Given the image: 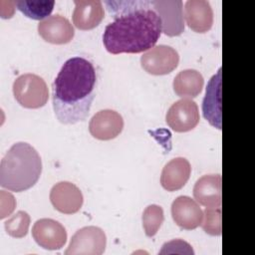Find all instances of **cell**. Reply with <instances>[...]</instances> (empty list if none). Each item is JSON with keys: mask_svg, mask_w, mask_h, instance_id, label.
<instances>
[{"mask_svg": "<svg viewBox=\"0 0 255 255\" xmlns=\"http://www.w3.org/2000/svg\"><path fill=\"white\" fill-rule=\"evenodd\" d=\"M112 5L110 2H106ZM111 6L116 18L105 28L103 43L111 54H136L154 47L162 32L161 21L148 1H126L127 7Z\"/></svg>", "mask_w": 255, "mask_h": 255, "instance_id": "obj_1", "label": "cell"}, {"mask_svg": "<svg viewBox=\"0 0 255 255\" xmlns=\"http://www.w3.org/2000/svg\"><path fill=\"white\" fill-rule=\"evenodd\" d=\"M97 86L96 69L83 57L67 60L52 84L56 118L65 125L85 121L89 116Z\"/></svg>", "mask_w": 255, "mask_h": 255, "instance_id": "obj_2", "label": "cell"}, {"mask_svg": "<svg viewBox=\"0 0 255 255\" xmlns=\"http://www.w3.org/2000/svg\"><path fill=\"white\" fill-rule=\"evenodd\" d=\"M42 172V159L29 143H14L0 163V185L8 190L21 192L35 185Z\"/></svg>", "mask_w": 255, "mask_h": 255, "instance_id": "obj_3", "label": "cell"}, {"mask_svg": "<svg viewBox=\"0 0 255 255\" xmlns=\"http://www.w3.org/2000/svg\"><path fill=\"white\" fill-rule=\"evenodd\" d=\"M13 95L24 108L39 109L45 106L49 99L46 82L38 75L27 73L19 76L13 83Z\"/></svg>", "mask_w": 255, "mask_h": 255, "instance_id": "obj_4", "label": "cell"}, {"mask_svg": "<svg viewBox=\"0 0 255 255\" xmlns=\"http://www.w3.org/2000/svg\"><path fill=\"white\" fill-rule=\"evenodd\" d=\"M107 246L104 230L97 226H86L72 236L66 255H102Z\"/></svg>", "mask_w": 255, "mask_h": 255, "instance_id": "obj_5", "label": "cell"}, {"mask_svg": "<svg viewBox=\"0 0 255 255\" xmlns=\"http://www.w3.org/2000/svg\"><path fill=\"white\" fill-rule=\"evenodd\" d=\"M179 63V55L175 49L167 45H158L140 57L142 69L151 75H166L171 73Z\"/></svg>", "mask_w": 255, "mask_h": 255, "instance_id": "obj_6", "label": "cell"}, {"mask_svg": "<svg viewBox=\"0 0 255 255\" xmlns=\"http://www.w3.org/2000/svg\"><path fill=\"white\" fill-rule=\"evenodd\" d=\"M165 122L171 129L177 132L193 129L199 123V112L196 103L187 98L176 101L166 112Z\"/></svg>", "mask_w": 255, "mask_h": 255, "instance_id": "obj_7", "label": "cell"}, {"mask_svg": "<svg viewBox=\"0 0 255 255\" xmlns=\"http://www.w3.org/2000/svg\"><path fill=\"white\" fill-rule=\"evenodd\" d=\"M149 4L160 18L161 30L165 35L174 37L184 31L181 0H154Z\"/></svg>", "mask_w": 255, "mask_h": 255, "instance_id": "obj_8", "label": "cell"}, {"mask_svg": "<svg viewBox=\"0 0 255 255\" xmlns=\"http://www.w3.org/2000/svg\"><path fill=\"white\" fill-rule=\"evenodd\" d=\"M36 243L47 250H59L67 241V231L58 221L51 218L37 220L32 228Z\"/></svg>", "mask_w": 255, "mask_h": 255, "instance_id": "obj_9", "label": "cell"}, {"mask_svg": "<svg viewBox=\"0 0 255 255\" xmlns=\"http://www.w3.org/2000/svg\"><path fill=\"white\" fill-rule=\"evenodd\" d=\"M50 201L54 208L64 214L78 212L84 202L82 191L70 181H60L50 190Z\"/></svg>", "mask_w": 255, "mask_h": 255, "instance_id": "obj_10", "label": "cell"}, {"mask_svg": "<svg viewBox=\"0 0 255 255\" xmlns=\"http://www.w3.org/2000/svg\"><path fill=\"white\" fill-rule=\"evenodd\" d=\"M124 128L123 117L114 110H101L89 124L90 133L98 139L110 140L117 137Z\"/></svg>", "mask_w": 255, "mask_h": 255, "instance_id": "obj_11", "label": "cell"}, {"mask_svg": "<svg viewBox=\"0 0 255 255\" xmlns=\"http://www.w3.org/2000/svg\"><path fill=\"white\" fill-rule=\"evenodd\" d=\"M171 215L174 222L185 230L197 228L203 219V211L197 202L186 195H180L173 200Z\"/></svg>", "mask_w": 255, "mask_h": 255, "instance_id": "obj_12", "label": "cell"}, {"mask_svg": "<svg viewBox=\"0 0 255 255\" xmlns=\"http://www.w3.org/2000/svg\"><path fill=\"white\" fill-rule=\"evenodd\" d=\"M38 33L46 42L61 45L72 41L75 30L66 17L56 14L39 22Z\"/></svg>", "mask_w": 255, "mask_h": 255, "instance_id": "obj_13", "label": "cell"}, {"mask_svg": "<svg viewBox=\"0 0 255 255\" xmlns=\"http://www.w3.org/2000/svg\"><path fill=\"white\" fill-rule=\"evenodd\" d=\"M221 69L209 80L202 102V113L208 123L221 129Z\"/></svg>", "mask_w": 255, "mask_h": 255, "instance_id": "obj_14", "label": "cell"}, {"mask_svg": "<svg viewBox=\"0 0 255 255\" xmlns=\"http://www.w3.org/2000/svg\"><path fill=\"white\" fill-rule=\"evenodd\" d=\"M73 24L80 30L96 28L104 19L105 11L100 0H75Z\"/></svg>", "mask_w": 255, "mask_h": 255, "instance_id": "obj_15", "label": "cell"}, {"mask_svg": "<svg viewBox=\"0 0 255 255\" xmlns=\"http://www.w3.org/2000/svg\"><path fill=\"white\" fill-rule=\"evenodd\" d=\"M184 19L187 26L194 32H207L213 24L210 3L206 0H187L184 3Z\"/></svg>", "mask_w": 255, "mask_h": 255, "instance_id": "obj_16", "label": "cell"}, {"mask_svg": "<svg viewBox=\"0 0 255 255\" xmlns=\"http://www.w3.org/2000/svg\"><path fill=\"white\" fill-rule=\"evenodd\" d=\"M191 173L189 161L184 157H174L162 168L160 184L167 191H175L182 188Z\"/></svg>", "mask_w": 255, "mask_h": 255, "instance_id": "obj_17", "label": "cell"}, {"mask_svg": "<svg viewBox=\"0 0 255 255\" xmlns=\"http://www.w3.org/2000/svg\"><path fill=\"white\" fill-rule=\"evenodd\" d=\"M195 200L205 207L221 205V175L206 174L196 180L193 187Z\"/></svg>", "mask_w": 255, "mask_h": 255, "instance_id": "obj_18", "label": "cell"}, {"mask_svg": "<svg viewBox=\"0 0 255 255\" xmlns=\"http://www.w3.org/2000/svg\"><path fill=\"white\" fill-rule=\"evenodd\" d=\"M204 79L202 75L193 69H186L179 72L172 83L174 93L181 98H195L203 88Z\"/></svg>", "mask_w": 255, "mask_h": 255, "instance_id": "obj_19", "label": "cell"}, {"mask_svg": "<svg viewBox=\"0 0 255 255\" xmlns=\"http://www.w3.org/2000/svg\"><path fill=\"white\" fill-rule=\"evenodd\" d=\"M15 4L17 9L21 11L25 16L35 20H41L51 14L55 5V1L53 0H40V1L21 0V1H15Z\"/></svg>", "mask_w": 255, "mask_h": 255, "instance_id": "obj_20", "label": "cell"}, {"mask_svg": "<svg viewBox=\"0 0 255 255\" xmlns=\"http://www.w3.org/2000/svg\"><path fill=\"white\" fill-rule=\"evenodd\" d=\"M141 219L145 235L148 237L154 236L164 220L162 207L157 204H150L146 206L143 210Z\"/></svg>", "mask_w": 255, "mask_h": 255, "instance_id": "obj_21", "label": "cell"}, {"mask_svg": "<svg viewBox=\"0 0 255 255\" xmlns=\"http://www.w3.org/2000/svg\"><path fill=\"white\" fill-rule=\"evenodd\" d=\"M30 226V215L23 210L17 211L4 223L8 235L14 238H23L27 235Z\"/></svg>", "mask_w": 255, "mask_h": 255, "instance_id": "obj_22", "label": "cell"}, {"mask_svg": "<svg viewBox=\"0 0 255 255\" xmlns=\"http://www.w3.org/2000/svg\"><path fill=\"white\" fill-rule=\"evenodd\" d=\"M203 218L201 227L207 234L212 236L221 235L222 227L220 207H206L203 211Z\"/></svg>", "mask_w": 255, "mask_h": 255, "instance_id": "obj_23", "label": "cell"}, {"mask_svg": "<svg viewBox=\"0 0 255 255\" xmlns=\"http://www.w3.org/2000/svg\"><path fill=\"white\" fill-rule=\"evenodd\" d=\"M174 253L193 255L194 251L186 241L181 239H173L171 241L165 242L162 245L161 250L159 251V254H174Z\"/></svg>", "mask_w": 255, "mask_h": 255, "instance_id": "obj_24", "label": "cell"}, {"mask_svg": "<svg viewBox=\"0 0 255 255\" xmlns=\"http://www.w3.org/2000/svg\"><path fill=\"white\" fill-rule=\"evenodd\" d=\"M1 195V215L0 218L3 219L6 216L10 215L12 211L15 209L16 206V201L14 196L11 193H7L4 190H1L0 192Z\"/></svg>", "mask_w": 255, "mask_h": 255, "instance_id": "obj_25", "label": "cell"}]
</instances>
